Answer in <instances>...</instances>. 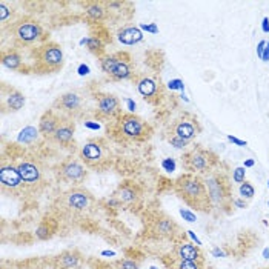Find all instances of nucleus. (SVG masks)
I'll return each instance as SVG.
<instances>
[{"mask_svg": "<svg viewBox=\"0 0 269 269\" xmlns=\"http://www.w3.org/2000/svg\"><path fill=\"white\" fill-rule=\"evenodd\" d=\"M175 192L191 208L200 209V211H209L211 209L205 180L196 174L189 172L178 178L175 182Z\"/></svg>", "mask_w": 269, "mask_h": 269, "instance_id": "obj_1", "label": "nucleus"}, {"mask_svg": "<svg viewBox=\"0 0 269 269\" xmlns=\"http://www.w3.org/2000/svg\"><path fill=\"white\" fill-rule=\"evenodd\" d=\"M205 185L208 191V197L211 208L220 209V211H228L232 205V194H231V185L225 174L214 172L209 174L205 178Z\"/></svg>", "mask_w": 269, "mask_h": 269, "instance_id": "obj_2", "label": "nucleus"}, {"mask_svg": "<svg viewBox=\"0 0 269 269\" xmlns=\"http://www.w3.org/2000/svg\"><path fill=\"white\" fill-rule=\"evenodd\" d=\"M214 163H215V156L211 151H206V149L202 148L191 149L183 157V165L188 171H191V174L206 172L213 168Z\"/></svg>", "mask_w": 269, "mask_h": 269, "instance_id": "obj_3", "label": "nucleus"}, {"mask_svg": "<svg viewBox=\"0 0 269 269\" xmlns=\"http://www.w3.org/2000/svg\"><path fill=\"white\" fill-rule=\"evenodd\" d=\"M37 63L43 71H54L63 63V53L57 43H47L37 50Z\"/></svg>", "mask_w": 269, "mask_h": 269, "instance_id": "obj_4", "label": "nucleus"}, {"mask_svg": "<svg viewBox=\"0 0 269 269\" xmlns=\"http://www.w3.org/2000/svg\"><path fill=\"white\" fill-rule=\"evenodd\" d=\"M122 134L128 139H143L146 136V125L136 115H125L122 118Z\"/></svg>", "mask_w": 269, "mask_h": 269, "instance_id": "obj_5", "label": "nucleus"}, {"mask_svg": "<svg viewBox=\"0 0 269 269\" xmlns=\"http://www.w3.org/2000/svg\"><path fill=\"white\" fill-rule=\"evenodd\" d=\"M42 36V26L34 20H23L16 26V37L23 43H31Z\"/></svg>", "mask_w": 269, "mask_h": 269, "instance_id": "obj_6", "label": "nucleus"}, {"mask_svg": "<svg viewBox=\"0 0 269 269\" xmlns=\"http://www.w3.org/2000/svg\"><path fill=\"white\" fill-rule=\"evenodd\" d=\"M60 175L66 182L79 183L86 177V171L77 160H68L60 166Z\"/></svg>", "mask_w": 269, "mask_h": 269, "instance_id": "obj_7", "label": "nucleus"}, {"mask_svg": "<svg viewBox=\"0 0 269 269\" xmlns=\"http://www.w3.org/2000/svg\"><path fill=\"white\" fill-rule=\"evenodd\" d=\"M175 256L178 260H188V262H203V254L200 246L192 245L189 242H183L175 248Z\"/></svg>", "mask_w": 269, "mask_h": 269, "instance_id": "obj_8", "label": "nucleus"}, {"mask_svg": "<svg viewBox=\"0 0 269 269\" xmlns=\"http://www.w3.org/2000/svg\"><path fill=\"white\" fill-rule=\"evenodd\" d=\"M0 183L3 188L16 189L22 183V177L19 174V169L11 165H3L0 169Z\"/></svg>", "mask_w": 269, "mask_h": 269, "instance_id": "obj_9", "label": "nucleus"}, {"mask_svg": "<svg viewBox=\"0 0 269 269\" xmlns=\"http://www.w3.org/2000/svg\"><path fill=\"white\" fill-rule=\"evenodd\" d=\"M82 159L88 165H97L99 161L103 160V146L100 142H89L82 148Z\"/></svg>", "mask_w": 269, "mask_h": 269, "instance_id": "obj_10", "label": "nucleus"}, {"mask_svg": "<svg viewBox=\"0 0 269 269\" xmlns=\"http://www.w3.org/2000/svg\"><path fill=\"white\" fill-rule=\"evenodd\" d=\"M66 205L74 211H85L91 205V196L85 191H71L66 196Z\"/></svg>", "mask_w": 269, "mask_h": 269, "instance_id": "obj_11", "label": "nucleus"}, {"mask_svg": "<svg viewBox=\"0 0 269 269\" xmlns=\"http://www.w3.org/2000/svg\"><path fill=\"white\" fill-rule=\"evenodd\" d=\"M17 169H19V174L22 177V182H25V183L33 185V183H37L40 180L42 171L33 161H22L17 166Z\"/></svg>", "mask_w": 269, "mask_h": 269, "instance_id": "obj_12", "label": "nucleus"}, {"mask_svg": "<svg viewBox=\"0 0 269 269\" xmlns=\"http://www.w3.org/2000/svg\"><path fill=\"white\" fill-rule=\"evenodd\" d=\"M58 126H60L58 117L53 111H48V112H45L43 117L40 118L39 131H40V134H43L45 137H48V136H54V132L57 131Z\"/></svg>", "mask_w": 269, "mask_h": 269, "instance_id": "obj_13", "label": "nucleus"}, {"mask_svg": "<svg viewBox=\"0 0 269 269\" xmlns=\"http://www.w3.org/2000/svg\"><path fill=\"white\" fill-rule=\"evenodd\" d=\"M117 39L123 45H136V43L143 40V33H142V29L137 26H126V28L118 31Z\"/></svg>", "mask_w": 269, "mask_h": 269, "instance_id": "obj_14", "label": "nucleus"}, {"mask_svg": "<svg viewBox=\"0 0 269 269\" xmlns=\"http://www.w3.org/2000/svg\"><path fill=\"white\" fill-rule=\"evenodd\" d=\"M97 107H99V112L103 115H114L120 111V103H118L117 97H114L111 94L102 96L99 99Z\"/></svg>", "mask_w": 269, "mask_h": 269, "instance_id": "obj_15", "label": "nucleus"}, {"mask_svg": "<svg viewBox=\"0 0 269 269\" xmlns=\"http://www.w3.org/2000/svg\"><path fill=\"white\" fill-rule=\"evenodd\" d=\"M175 134L174 136L177 137H180L186 142L192 140L194 137L197 136V126L194 125V120H180L177 125H175Z\"/></svg>", "mask_w": 269, "mask_h": 269, "instance_id": "obj_16", "label": "nucleus"}, {"mask_svg": "<svg viewBox=\"0 0 269 269\" xmlns=\"http://www.w3.org/2000/svg\"><path fill=\"white\" fill-rule=\"evenodd\" d=\"M25 105V97L17 89H11L9 94H3V108H8L9 111H19L23 108Z\"/></svg>", "mask_w": 269, "mask_h": 269, "instance_id": "obj_17", "label": "nucleus"}, {"mask_svg": "<svg viewBox=\"0 0 269 269\" xmlns=\"http://www.w3.org/2000/svg\"><path fill=\"white\" fill-rule=\"evenodd\" d=\"M117 199L120 200V203H125V205L136 203L139 199V191L132 185H123L117 191Z\"/></svg>", "mask_w": 269, "mask_h": 269, "instance_id": "obj_18", "label": "nucleus"}, {"mask_svg": "<svg viewBox=\"0 0 269 269\" xmlns=\"http://www.w3.org/2000/svg\"><path fill=\"white\" fill-rule=\"evenodd\" d=\"M58 105H60V108H63V111H68V112H74L80 108L82 105V100L80 97L76 94V93H66L60 97L58 100Z\"/></svg>", "mask_w": 269, "mask_h": 269, "instance_id": "obj_19", "label": "nucleus"}, {"mask_svg": "<svg viewBox=\"0 0 269 269\" xmlns=\"http://www.w3.org/2000/svg\"><path fill=\"white\" fill-rule=\"evenodd\" d=\"M54 140L57 143H60V145H68L72 137H74V125L72 123H63L57 128V131L54 132Z\"/></svg>", "mask_w": 269, "mask_h": 269, "instance_id": "obj_20", "label": "nucleus"}, {"mask_svg": "<svg viewBox=\"0 0 269 269\" xmlns=\"http://www.w3.org/2000/svg\"><path fill=\"white\" fill-rule=\"evenodd\" d=\"M154 231L161 237H171L177 231V225L169 218H160L156 221Z\"/></svg>", "mask_w": 269, "mask_h": 269, "instance_id": "obj_21", "label": "nucleus"}, {"mask_svg": "<svg viewBox=\"0 0 269 269\" xmlns=\"http://www.w3.org/2000/svg\"><path fill=\"white\" fill-rule=\"evenodd\" d=\"M2 65L8 69H19L22 65V57L14 51L3 53L2 54Z\"/></svg>", "mask_w": 269, "mask_h": 269, "instance_id": "obj_22", "label": "nucleus"}, {"mask_svg": "<svg viewBox=\"0 0 269 269\" xmlns=\"http://www.w3.org/2000/svg\"><path fill=\"white\" fill-rule=\"evenodd\" d=\"M111 77L115 79V80H125V79L131 77V68H129V63L118 58V62H117L114 71L111 72Z\"/></svg>", "mask_w": 269, "mask_h": 269, "instance_id": "obj_23", "label": "nucleus"}, {"mask_svg": "<svg viewBox=\"0 0 269 269\" xmlns=\"http://www.w3.org/2000/svg\"><path fill=\"white\" fill-rule=\"evenodd\" d=\"M137 89L143 97H153L157 93V85L151 79H142L137 85Z\"/></svg>", "mask_w": 269, "mask_h": 269, "instance_id": "obj_24", "label": "nucleus"}, {"mask_svg": "<svg viewBox=\"0 0 269 269\" xmlns=\"http://www.w3.org/2000/svg\"><path fill=\"white\" fill-rule=\"evenodd\" d=\"M58 263H60V266L63 269H74L79 266L80 257L76 252H65L60 256V259H58Z\"/></svg>", "mask_w": 269, "mask_h": 269, "instance_id": "obj_25", "label": "nucleus"}, {"mask_svg": "<svg viewBox=\"0 0 269 269\" xmlns=\"http://www.w3.org/2000/svg\"><path fill=\"white\" fill-rule=\"evenodd\" d=\"M39 129H36L34 126H26V128H23L20 132H19V136H17V142L19 143H25V145H28V143H33L37 137H39Z\"/></svg>", "mask_w": 269, "mask_h": 269, "instance_id": "obj_26", "label": "nucleus"}, {"mask_svg": "<svg viewBox=\"0 0 269 269\" xmlns=\"http://www.w3.org/2000/svg\"><path fill=\"white\" fill-rule=\"evenodd\" d=\"M85 11H86V16L91 19V20H94V22L102 20L103 16H105V9H103L102 3H97V2L88 3L86 8H85Z\"/></svg>", "mask_w": 269, "mask_h": 269, "instance_id": "obj_27", "label": "nucleus"}, {"mask_svg": "<svg viewBox=\"0 0 269 269\" xmlns=\"http://www.w3.org/2000/svg\"><path fill=\"white\" fill-rule=\"evenodd\" d=\"M54 234V228L51 226V221H42L36 229V237L39 240H48Z\"/></svg>", "mask_w": 269, "mask_h": 269, "instance_id": "obj_28", "label": "nucleus"}, {"mask_svg": "<svg viewBox=\"0 0 269 269\" xmlns=\"http://www.w3.org/2000/svg\"><path fill=\"white\" fill-rule=\"evenodd\" d=\"M117 62H118L117 57H114V55H105V57H102V60H100V66H102L103 72H107V74H109V76H111V72L114 71Z\"/></svg>", "mask_w": 269, "mask_h": 269, "instance_id": "obj_29", "label": "nucleus"}, {"mask_svg": "<svg viewBox=\"0 0 269 269\" xmlns=\"http://www.w3.org/2000/svg\"><path fill=\"white\" fill-rule=\"evenodd\" d=\"M238 192H240V196H242V199L245 200H251L252 197H254V194H256V189H254V186L249 183V182H243L242 185H240V188H238Z\"/></svg>", "mask_w": 269, "mask_h": 269, "instance_id": "obj_30", "label": "nucleus"}, {"mask_svg": "<svg viewBox=\"0 0 269 269\" xmlns=\"http://www.w3.org/2000/svg\"><path fill=\"white\" fill-rule=\"evenodd\" d=\"M80 45H86V47L91 50V51H99L102 50V42L97 39V37H88V39H82L80 40Z\"/></svg>", "mask_w": 269, "mask_h": 269, "instance_id": "obj_31", "label": "nucleus"}, {"mask_svg": "<svg viewBox=\"0 0 269 269\" xmlns=\"http://www.w3.org/2000/svg\"><path fill=\"white\" fill-rule=\"evenodd\" d=\"M177 269H203V262H188V260H178Z\"/></svg>", "mask_w": 269, "mask_h": 269, "instance_id": "obj_32", "label": "nucleus"}, {"mask_svg": "<svg viewBox=\"0 0 269 269\" xmlns=\"http://www.w3.org/2000/svg\"><path fill=\"white\" fill-rule=\"evenodd\" d=\"M245 175H246V168L245 166H238L234 169V174H232V180L235 183H243L245 182Z\"/></svg>", "mask_w": 269, "mask_h": 269, "instance_id": "obj_33", "label": "nucleus"}, {"mask_svg": "<svg viewBox=\"0 0 269 269\" xmlns=\"http://www.w3.org/2000/svg\"><path fill=\"white\" fill-rule=\"evenodd\" d=\"M161 168L165 169L166 172H174L175 171V168H177V163H175V160L174 159H163L161 160Z\"/></svg>", "mask_w": 269, "mask_h": 269, "instance_id": "obj_34", "label": "nucleus"}, {"mask_svg": "<svg viewBox=\"0 0 269 269\" xmlns=\"http://www.w3.org/2000/svg\"><path fill=\"white\" fill-rule=\"evenodd\" d=\"M169 143H171L174 148H178V149H183V148H186V145H188L186 140H183V139H180V137H177V136L171 137V139H169Z\"/></svg>", "mask_w": 269, "mask_h": 269, "instance_id": "obj_35", "label": "nucleus"}, {"mask_svg": "<svg viewBox=\"0 0 269 269\" xmlns=\"http://www.w3.org/2000/svg\"><path fill=\"white\" fill-rule=\"evenodd\" d=\"M168 88L171 89V91H183V88H185V85H183V82L180 80V79H174V80H171L169 83H168Z\"/></svg>", "mask_w": 269, "mask_h": 269, "instance_id": "obj_36", "label": "nucleus"}, {"mask_svg": "<svg viewBox=\"0 0 269 269\" xmlns=\"http://www.w3.org/2000/svg\"><path fill=\"white\" fill-rule=\"evenodd\" d=\"M139 28L143 29V31H146V33H151V34H157L159 33V28H157L156 23H142Z\"/></svg>", "mask_w": 269, "mask_h": 269, "instance_id": "obj_37", "label": "nucleus"}, {"mask_svg": "<svg viewBox=\"0 0 269 269\" xmlns=\"http://www.w3.org/2000/svg\"><path fill=\"white\" fill-rule=\"evenodd\" d=\"M180 215L183 217V220H186V221H189V223H194L197 218H196V214L194 213H191V211H188V209H180Z\"/></svg>", "mask_w": 269, "mask_h": 269, "instance_id": "obj_38", "label": "nucleus"}, {"mask_svg": "<svg viewBox=\"0 0 269 269\" xmlns=\"http://www.w3.org/2000/svg\"><path fill=\"white\" fill-rule=\"evenodd\" d=\"M120 269H140V268H139L137 262H134V260H131V259H126V260L122 262Z\"/></svg>", "mask_w": 269, "mask_h": 269, "instance_id": "obj_39", "label": "nucleus"}, {"mask_svg": "<svg viewBox=\"0 0 269 269\" xmlns=\"http://www.w3.org/2000/svg\"><path fill=\"white\" fill-rule=\"evenodd\" d=\"M9 14H11V11L6 8V5H5V3H0V20L5 22Z\"/></svg>", "mask_w": 269, "mask_h": 269, "instance_id": "obj_40", "label": "nucleus"}, {"mask_svg": "<svg viewBox=\"0 0 269 269\" xmlns=\"http://www.w3.org/2000/svg\"><path fill=\"white\" fill-rule=\"evenodd\" d=\"M77 72H79V76H88L89 74V66L88 65H85V63H82V65H79V68H77Z\"/></svg>", "mask_w": 269, "mask_h": 269, "instance_id": "obj_41", "label": "nucleus"}, {"mask_svg": "<svg viewBox=\"0 0 269 269\" xmlns=\"http://www.w3.org/2000/svg\"><path fill=\"white\" fill-rule=\"evenodd\" d=\"M228 140L232 142V143H235V145H238V146H246V142H245V140H240V139H237V137H234V136H228Z\"/></svg>", "mask_w": 269, "mask_h": 269, "instance_id": "obj_42", "label": "nucleus"}, {"mask_svg": "<svg viewBox=\"0 0 269 269\" xmlns=\"http://www.w3.org/2000/svg\"><path fill=\"white\" fill-rule=\"evenodd\" d=\"M126 107H128V111H129V112H136V102H134V100L126 99Z\"/></svg>", "mask_w": 269, "mask_h": 269, "instance_id": "obj_43", "label": "nucleus"}, {"mask_svg": "<svg viewBox=\"0 0 269 269\" xmlns=\"http://www.w3.org/2000/svg\"><path fill=\"white\" fill-rule=\"evenodd\" d=\"M265 47H266V40H262L260 43H259V47H257V55L262 58L263 57V50H265Z\"/></svg>", "mask_w": 269, "mask_h": 269, "instance_id": "obj_44", "label": "nucleus"}, {"mask_svg": "<svg viewBox=\"0 0 269 269\" xmlns=\"http://www.w3.org/2000/svg\"><path fill=\"white\" fill-rule=\"evenodd\" d=\"M263 62H269V42H266V47L263 50V57H262Z\"/></svg>", "mask_w": 269, "mask_h": 269, "instance_id": "obj_45", "label": "nucleus"}, {"mask_svg": "<svg viewBox=\"0 0 269 269\" xmlns=\"http://www.w3.org/2000/svg\"><path fill=\"white\" fill-rule=\"evenodd\" d=\"M232 205H235L237 208H246V206H248V203H246L245 200H238V199H234V200H232Z\"/></svg>", "mask_w": 269, "mask_h": 269, "instance_id": "obj_46", "label": "nucleus"}, {"mask_svg": "<svg viewBox=\"0 0 269 269\" xmlns=\"http://www.w3.org/2000/svg\"><path fill=\"white\" fill-rule=\"evenodd\" d=\"M262 29H263V33H269V19L268 17H265L263 19V22H262Z\"/></svg>", "mask_w": 269, "mask_h": 269, "instance_id": "obj_47", "label": "nucleus"}, {"mask_svg": "<svg viewBox=\"0 0 269 269\" xmlns=\"http://www.w3.org/2000/svg\"><path fill=\"white\" fill-rule=\"evenodd\" d=\"M85 126L89 128V129H94V131L100 129V125H99V123H94V122H85Z\"/></svg>", "mask_w": 269, "mask_h": 269, "instance_id": "obj_48", "label": "nucleus"}, {"mask_svg": "<svg viewBox=\"0 0 269 269\" xmlns=\"http://www.w3.org/2000/svg\"><path fill=\"white\" fill-rule=\"evenodd\" d=\"M213 256H214V257H225V252H223L221 249H218V248H215V249L213 251Z\"/></svg>", "mask_w": 269, "mask_h": 269, "instance_id": "obj_49", "label": "nucleus"}, {"mask_svg": "<svg viewBox=\"0 0 269 269\" xmlns=\"http://www.w3.org/2000/svg\"><path fill=\"white\" fill-rule=\"evenodd\" d=\"M188 235H189V237L192 238V240H194V242H196V243H197V246H200V245H202V242L199 240V238H197L196 235H194V232H192V231H188Z\"/></svg>", "mask_w": 269, "mask_h": 269, "instance_id": "obj_50", "label": "nucleus"}, {"mask_svg": "<svg viewBox=\"0 0 269 269\" xmlns=\"http://www.w3.org/2000/svg\"><path fill=\"white\" fill-rule=\"evenodd\" d=\"M252 166H254V160H252V159H249V160L245 161V168H252Z\"/></svg>", "mask_w": 269, "mask_h": 269, "instance_id": "obj_51", "label": "nucleus"}, {"mask_svg": "<svg viewBox=\"0 0 269 269\" xmlns=\"http://www.w3.org/2000/svg\"><path fill=\"white\" fill-rule=\"evenodd\" d=\"M102 256H109V257H114V256H115V252H112V251H103V252H102Z\"/></svg>", "mask_w": 269, "mask_h": 269, "instance_id": "obj_52", "label": "nucleus"}, {"mask_svg": "<svg viewBox=\"0 0 269 269\" xmlns=\"http://www.w3.org/2000/svg\"><path fill=\"white\" fill-rule=\"evenodd\" d=\"M263 257H265V259H269V248H266V249L263 251Z\"/></svg>", "mask_w": 269, "mask_h": 269, "instance_id": "obj_53", "label": "nucleus"}, {"mask_svg": "<svg viewBox=\"0 0 269 269\" xmlns=\"http://www.w3.org/2000/svg\"><path fill=\"white\" fill-rule=\"evenodd\" d=\"M149 269H157V268H154V266H153V268H149Z\"/></svg>", "mask_w": 269, "mask_h": 269, "instance_id": "obj_54", "label": "nucleus"}, {"mask_svg": "<svg viewBox=\"0 0 269 269\" xmlns=\"http://www.w3.org/2000/svg\"><path fill=\"white\" fill-rule=\"evenodd\" d=\"M268 188H269V180H268Z\"/></svg>", "mask_w": 269, "mask_h": 269, "instance_id": "obj_55", "label": "nucleus"}, {"mask_svg": "<svg viewBox=\"0 0 269 269\" xmlns=\"http://www.w3.org/2000/svg\"><path fill=\"white\" fill-rule=\"evenodd\" d=\"M268 205H269V203H268Z\"/></svg>", "mask_w": 269, "mask_h": 269, "instance_id": "obj_56", "label": "nucleus"}]
</instances>
